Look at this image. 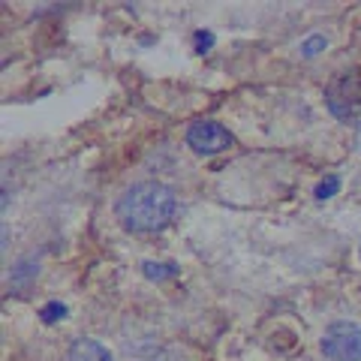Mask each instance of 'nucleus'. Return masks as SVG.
<instances>
[{"label":"nucleus","mask_w":361,"mask_h":361,"mask_svg":"<svg viewBox=\"0 0 361 361\" xmlns=\"http://www.w3.org/2000/svg\"><path fill=\"white\" fill-rule=\"evenodd\" d=\"M319 346L329 361H361V329L355 322H331Z\"/></svg>","instance_id":"nucleus-3"},{"label":"nucleus","mask_w":361,"mask_h":361,"mask_svg":"<svg viewBox=\"0 0 361 361\" xmlns=\"http://www.w3.org/2000/svg\"><path fill=\"white\" fill-rule=\"evenodd\" d=\"M211 42H214L211 33H205V30H199V33H196V45H199V51H208V49H211Z\"/></svg>","instance_id":"nucleus-11"},{"label":"nucleus","mask_w":361,"mask_h":361,"mask_svg":"<svg viewBox=\"0 0 361 361\" xmlns=\"http://www.w3.org/2000/svg\"><path fill=\"white\" fill-rule=\"evenodd\" d=\"M37 271H39V268L33 265L30 259H25V262H18V265H16V271H13V277H9V280H13V286H16V289H18V286H27V283H30V277L37 274Z\"/></svg>","instance_id":"nucleus-6"},{"label":"nucleus","mask_w":361,"mask_h":361,"mask_svg":"<svg viewBox=\"0 0 361 361\" xmlns=\"http://www.w3.org/2000/svg\"><path fill=\"white\" fill-rule=\"evenodd\" d=\"M325 45H329V42H325V37H310V39L301 42V54H304V58H313V54H319Z\"/></svg>","instance_id":"nucleus-9"},{"label":"nucleus","mask_w":361,"mask_h":361,"mask_svg":"<svg viewBox=\"0 0 361 361\" xmlns=\"http://www.w3.org/2000/svg\"><path fill=\"white\" fill-rule=\"evenodd\" d=\"M337 190H341V178H337V175H329L319 187H316V199H331Z\"/></svg>","instance_id":"nucleus-8"},{"label":"nucleus","mask_w":361,"mask_h":361,"mask_svg":"<svg viewBox=\"0 0 361 361\" xmlns=\"http://www.w3.org/2000/svg\"><path fill=\"white\" fill-rule=\"evenodd\" d=\"M63 313H66V307H63V304L51 301V304H45V307H42V322H54V319H61Z\"/></svg>","instance_id":"nucleus-10"},{"label":"nucleus","mask_w":361,"mask_h":361,"mask_svg":"<svg viewBox=\"0 0 361 361\" xmlns=\"http://www.w3.org/2000/svg\"><path fill=\"white\" fill-rule=\"evenodd\" d=\"M175 208H178V199L172 193V187L160 184V180H139V184H133L121 193L115 214L127 232L148 235V232L166 229L175 217Z\"/></svg>","instance_id":"nucleus-1"},{"label":"nucleus","mask_w":361,"mask_h":361,"mask_svg":"<svg viewBox=\"0 0 361 361\" xmlns=\"http://www.w3.org/2000/svg\"><path fill=\"white\" fill-rule=\"evenodd\" d=\"M70 361H115V358H111V353L103 343L90 341V337H78L70 346Z\"/></svg>","instance_id":"nucleus-5"},{"label":"nucleus","mask_w":361,"mask_h":361,"mask_svg":"<svg viewBox=\"0 0 361 361\" xmlns=\"http://www.w3.org/2000/svg\"><path fill=\"white\" fill-rule=\"evenodd\" d=\"M325 103L343 123L361 127V78L353 73L337 75L325 90Z\"/></svg>","instance_id":"nucleus-2"},{"label":"nucleus","mask_w":361,"mask_h":361,"mask_svg":"<svg viewBox=\"0 0 361 361\" xmlns=\"http://www.w3.org/2000/svg\"><path fill=\"white\" fill-rule=\"evenodd\" d=\"M187 145L196 154L214 157L226 148H232V133L217 121H196V123H190V130H187Z\"/></svg>","instance_id":"nucleus-4"},{"label":"nucleus","mask_w":361,"mask_h":361,"mask_svg":"<svg viewBox=\"0 0 361 361\" xmlns=\"http://www.w3.org/2000/svg\"><path fill=\"white\" fill-rule=\"evenodd\" d=\"M145 274L151 280H166L178 274V265H157V262H145Z\"/></svg>","instance_id":"nucleus-7"}]
</instances>
